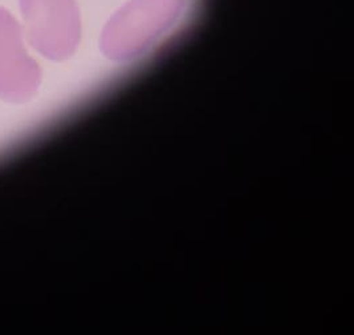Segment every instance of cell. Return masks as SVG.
<instances>
[{"label": "cell", "instance_id": "cell-2", "mask_svg": "<svg viewBox=\"0 0 354 335\" xmlns=\"http://www.w3.org/2000/svg\"><path fill=\"white\" fill-rule=\"evenodd\" d=\"M27 44L53 61L71 57L81 39L76 0H17Z\"/></svg>", "mask_w": 354, "mask_h": 335}, {"label": "cell", "instance_id": "cell-3", "mask_svg": "<svg viewBox=\"0 0 354 335\" xmlns=\"http://www.w3.org/2000/svg\"><path fill=\"white\" fill-rule=\"evenodd\" d=\"M40 81L41 70L26 48L21 24L0 6V98L28 101L37 92Z\"/></svg>", "mask_w": 354, "mask_h": 335}, {"label": "cell", "instance_id": "cell-1", "mask_svg": "<svg viewBox=\"0 0 354 335\" xmlns=\"http://www.w3.org/2000/svg\"><path fill=\"white\" fill-rule=\"evenodd\" d=\"M186 0H130L106 23L101 49L113 60H129L150 48L182 15Z\"/></svg>", "mask_w": 354, "mask_h": 335}]
</instances>
